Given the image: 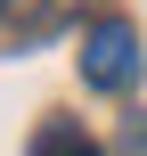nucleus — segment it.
<instances>
[{
    "instance_id": "3",
    "label": "nucleus",
    "mask_w": 147,
    "mask_h": 156,
    "mask_svg": "<svg viewBox=\"0 0 147 156\" xmlns=\"http://www.w3.org/2000/svg\"><path fill=\"white\" fill-rule=\"evenodd\" d=\"M33 156H98V140H90L82 123H65V115H57V123H41V132H33Z\"/></svg>"
},
{
    "instance_id": "2",
    "label": "nucleus",
    "mask_w": 147,
    "mask_h": 156,
    "mask_svg": "<svg viewBox=\"0 0 147 156\" xmlns=\"http://www.w3.org/2000/svg\"><path fill=\"white\" fill-rule=\"evenodd\" d=\"M74 16V0H0V41H41Z\"/></svg>"
},
{
    "instance_id": "1",
    "label": "nucleus",
    "mask_w": 147,
    "mask_h": 156,
    "mask_svg": "<svg viewBox=\"0 0 147 156\" xmlns=\"http://www.w3.org/2000/svg\"><path fill=\"white\" fill-rule=\"evenodd\" d=\"M139 33H131V25H123V16H98V25H90V33H82V82H90V90H131V82H139Z\"/></svg>"
},
{
    "instance_id": "4",
    "label": "nucleus",
    "mask_w": 147,
    "mask_h": 156,
    "mask_svg": "<svg viewBox=\"0 0 147 156\" xmlns=\"http://www.w3.org/2000/svg\"><path fill=\"white\" fill-rule=\"evenodd\" d=\"M123 156H147V115H131V123H123Z\"/></svg>"
}]
</instances>
